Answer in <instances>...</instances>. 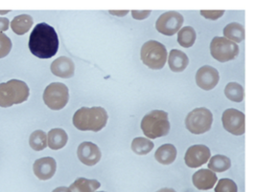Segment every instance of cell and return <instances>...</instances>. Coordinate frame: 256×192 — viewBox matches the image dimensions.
<instances>
[{"instance_id": "1", "label": "cell", "mask_w": 256, "mask_h": 192, "mask_svg": "<svg viewBox=\"0 0 256 192\" xmlns=\"http://www.w3.org/2000/svg\"><path fill=\"white\" fill-rule=\"evenodd\" d=\"M29 49L35 57L42 59L54 57L58 50V37L55 29L47 23L36 25L29 38Z\"/></svg>"}, {"instance_id": "2", "label": "cell", "mask_w": 256, "mask_h": 192, "mask_svg": "<svg viewBox=\"0 0 256 192\" xmlns=\"http://www.w3.org/2000/svg\"><path fill=\"white\" fill-rule=\"evenodd\" d=\"M108 115L100 106L82 107L73 116V125L81 131H101L108 123Z\"/></svg>"}, {"instance_id": "3", "label": "cell", "mask_w": 256, "mask_h": 192, "mask_svg": "<svg viewBox=\"0 0 256 192\" xmlns=\"http://www.w3.org/2000/svg\"><path fill=\"white\" fill-rule=\"evenodd\" d=\"M29 95V87L22 80L11 79L8 82L0 83V107L7 108L26 102Z\"/></svg>"}, {"instance_id": "4", "label": "cell", "mask_w": 256, "mask_h": 192, "mask_svg": "<svg viewBox=\"0 0 256 192\" xmlns=\"http://www.w3.org/2000/svg\"><path fill=\"white\" fill-rule=\"evenodd\" d=\"M140 127L149 140L168 135L170 131L168 114L162 110H154L146 114L141 121Z\"/></svg>"}, {"instance_id": "5", "label": "cell", "mask_w": 256, "mask_h": 192, "mask_svg": "<svg viewBox=\"0 0 256 192\" xmlns=\"http://www.w3.org/2000/svg\"><path fill=\"white\" fill-rule=\"evenodd\" d=\"M140 57L147 67L152 70H160L164 67L167 60L166 47L158 41L149 40L142 46Z\"/></svg>"}, {"instance_id": "6", "label": "cell", "mask_w": 256, "mask_h": 192, "mask_svg": "<svg viewBox=\"0 0 256 192\" xmlns=\"http://www.w3.org/2000/svg\"><path fill=\"white\" fill-rule=\"evenodd\" d=\"M213 123V115L206 107H198L187 115L186 128L195 135L204 134L210 131Z\"/></svg>"}, {"instance_id": "7", "label": "cell", "mask_w": 256, "mask_h": 192, "mask_svg": "<svg viewBox=\"0 0 256 192\" xmlns=\"http://www.w3.org/2000/svg\"><path fill=\"white\" fill-rule=\"evenodd\" d=\"M44 101L52 110H60L64 108L70 101V91L66 84L53 82L49 84L44 92Z\"/></svg>"}, {"instance_id": "8", "label": "cell", "mask_w": 256, "mask_h": 192, "mask_svg": "<svg viewBox=\"0 0 256 192\" xmlns=\"http://www.w3.org/2000/svg\"><path fill=\"white\" fill-rule=\"evenodd\" d=\"M211 56L220 62L233 60L239 55V47L226 37L215 36L210 44Z\"/></svg>"}, {"instance_id": "9", "label": "cell", "mask_w": 256, "mask_h": 192, "mask_svg": "<svg viewBox=\"0 0 256 192\" xmlns=\"http://www.w3.org/2000/svg\"><path fill=\"white\" fill-rule=\"evenodd\" d=\"M184 24V16L178 11H167L162 13L156 22L158 32L164 35H174L180 31Z\"/></svg>"}, {"instance_id": "10", "label": "cell", "mask_w": 256, "mask_h": 192, "mask_svg": "<svg viewBox=\"0 0 256 192\" xmlns=\"http://www.w3.org/2000/svg\"><path fill=\"white\" fill-rule=\"evenodd\" d=\"M224 128L233 135H243L246 131L244 115L237 109H226L222 116Z\"/></svg>"}, {"instance_id": "11", "label": "cell", "mask_w": 256, "mask_h": 192, "mask_svg": "<svg viewBox=\"0 0 256 192\" xmlns=\"http://www.w3.org/2000/svg\"><path fill=\"white\" fill-rule=\"evenodd\" d=\"M211 156L210 149L204 145H195L187 149L184 161L190 169L200 168L206 164Z\"/></svg>"}, {"instance_id": "12", "label": "cell", "mask_w": 256, "mask_h": 192, "mask_svg": "<svg viewBox=\"0 0 256 192\" xmlns=\"http://www.w3.org/2000/svg\"><path fill=\"white\" fill-rule=\"evenodd\" d=\"M220 75L215 68L204 65L200 68L196 74V82L202 90H212L219 82Z\"/></svg>"}, {"instance_id": "13", "label": "cell", "mask_w": 256, "mask_h": 192, "mask_svg": "<svg viewBox=\"0 0 256 192\" xmlns=\"http://www.w3.org/2000/svg\"><path fill=\"white\" fill-rule=\"evenodd\" d=\"M78 158L88 167H92L99 163L102 157L101 150L94 143L84 142L77 149Z\"/></svg>"}, {"instance_id": "14", "label": "cell", "mask_w": 256, "mask_h": 192, "mask_svg": "<svg viewBox=\"0 0 256 192\" xmlns=\"http://www.w3.org/2000/svg\"><path fill=\"white\" fill-rule=\"evenodd\" d=\"M57 170V163L52 157L38 159L34 163L33 170L36 176L42 180L46 181L51 179Z\"/></svg>"}, {"instance_id": "15", "label": "cell", "mask_w": 256, "mask_h": 192, "mask_svg": "<svg viewBox=\"0 0 256 192\" xmlns=\"http://www.w3.org/2000/svg\"><path fill=\"white\" fill-rule=\"evenodd\" d=\"M51 72L58 78L70 79L74 76L75 64L70 57H60L52 62Z\"/></svg>"}, {"instance_id": "16", "label": "cell", "mask_w": 256, "mask_h": 192, "mask_svg": "<svg viewBox=\"0 0 256 192\" xmlns=\"http://www.w3.org/2000/svg\"><path fill=\"white\" fill-rule=\"evenodd\" d=\"M217 175L210 170H200L194 173L192 182L198 191H210L217 183Z\"/></svg>"}, {"instance_id": "17", "label": "cell", "mask_w": 256, "mask_h": 192, "mask_svg": "<svg viewBox=\"0 0 256 192\" xmlns=\"http://www.w3.org/2000/svg\"><path fill=\"white\" fill-rule=\"evenodd\" d=\"M188 63H189V58L186 53L176 49H174L170 52L169 58H168V64L173 72L180 73L184 71L188 66Z\"/></svg>"}, {"instance_id": "18", "label": "cell", "mask_w": 256, "mask_h": 192, "mask_svg": "<svg viewBox=\"0 0 256 192\" xmlns=\"http://www.w3.org/2000/svg\"><path fill=\"white\" fill-rule=\"evenodd\" d=\"M68 141V136L64 129L54 128L47 135V146L52 150H58L66 147Z\"/></svg>"}, {"instance_id": "19", "label": "cell", "mask_w": 256, "mask_h": 192, "mask_svg": "<svg viewBox=\"0 0 256 192\" xmlns=\"http://www.w3.org/2000/svg\"><path fill=\"white\" fill-rule=\"evenodd\" d=\"M154 158L160 164L164 166L171 165L176 158V149L173 145H163L156 151Z\"/></svg>"}, {"instance_id": "20", "label": "cell", "mask_w": 256, "mask_h": 192, "mask_svg": "<svg viewBox=\"0 0 256 192\" xmlns=\"http://www.w3.org/2000/svg\"><path fill=\"white\" fill-rule=\"evenodd\" d=\"M33 17L29 14H20L16 16L11 22L12 32L18 35H22L29 32L33 26Z\"/></svg>"}, {"instance_id": "21", "label": "cell", "mask_w": 256, "mask_h": 192, "mask_svg": "<svg viewBox=\"0 0 256 192\" xmlns=\"http://www.w3.org/2000/svg\"><path fill=\"white\" fill-rule=\"evenodd\" d=\"M224 35L226 39H230L234 43H240L244 39V26L240 23H230L224 29Z\"/></svg>"}, {"instance_id": "22", "label": "cell", "mask_w": 256, "mask_h": 192, "mask_svg": "<svg viewBox=\"0 0 256 192\" xmlns=\"http://www.w3.org/2000/svg\"><path fill=\"white\" fill-rule=\"evenodd\" d=\"M100 187L101 184L97 180L78 178L68 189L70 192H95Z\"/></svg>"}, {"instance_id": "23", "label": "cell", "mask_w": 256, "mask_h": 192, "mask_svg": "<svg viewBox=\"0 0 256 192\" xmlns=\"http://www.w3.org/2000/svg\"><path fill=\"white\" fill-rule=\"evenodd\" d=\"M197 34L191 26L182 28L178 33V42L184 48H190L194 45Z\"/></svg>"}, {"instance_id": "24", "label": "cell", "mask_w": 256, "mask_h": 192, "mask_svg": "<svg viewBox=\"0 0 256 192\" xmlns=\"http://www.w3.org/2000/svg\"><path fill=\"white\" fill-rule=\"evenodd\" d=\"M154 147V143L148 138L138 137L132 142V150L138 155H147Z\"/></svg>"}, {"instance_id": "25", "label": "cell", "mask_w": 256, "mask_h": 192, "mask_svg": "<svg viewBox=\"0 0 256 192\" xmlns=\"http://www.w3.org/2000/svg\"><path fill=\"white\" fill-rule=\"evenodd\" d=\"M208 169L213 172H224L232 167V161L224 155H215L210 159Z\"/></svg>"}, {"instance_id": "26", "label": "cell", "mask_w": 256, "mask_h": 192, "mask_svg": "<svg viewBox=\"0 0 256 192\" xmlns=\"http://www.w3.org/2000/svg\"><path fill=\"white\" fill-rule=\"evenodd\" d=\"M224 94L232 102H241L244 100V88L237 82H230L224 88Z\"/></svg>"}, {"instance_id": "27", "label": "cell", "mask_w": 256, "mask_h": 192, "mask_svg": "<svg viewBox=\"0 0 256 192\" xmlns=\"http://www.w3.org/2000/svg\"><path fill=\"white\" fill-rule=\"evenodd\" d=\"M29 145L35 151L44 150L47 147L46 133L42 130H36L29 138Z\"/></svg>"}, {"instance_id": "28", "label": "cell", "mask_w": 256, "mask_h": 192, "mask_svg": "<svg viewBox=\"0 0 256 192\" xmlns=\"http://www.w3.org/2000/svg\"><path fill=\"white\" fill-rule=\"evenodd\" d=\"M215 192H238L237 185L230 179H221L218 182Z\"/></svg>"}, {"instance_id": "29", "label": "cell", "mask_w": 256, "mask_h": 192, "mask_svg": "<svg viewBox=\"0 0 256 192\" xmlns=\"http://www.w3.org/2000/svg\"><path fill=\"white\" fill-rule=\"evenodd\" d=\"M12 50L11 39L3 33H0V58L7 57Z\"/></svg>"}, {"instance_id": "30", "label": "cell", "mask_w": 256, "mask_h": 192, "mask_svg": "<svg viewBox=\"0 0 256 192\" xmlns=\"http://www.w3.org/2000/svg\"><path fill=\"white\" fill-rule=\"evenodd\" d=\"M224 13V10H204V11H200V14L204 16V17H206V18H208V19H210V20H217L218 18H220L222 16V14Z\"/></svg>"}, {"instance_id": "31", "label": "cell", "mask_w": 256, "mask_h": 192, "mask_svg": "<svg viewBox=\"0 0 256 192\" xmlns=\"http://www.w3.org/2000/svg\"><path fill=\"white\" fill-rule=\"evenodd\" d=\"M151 11H132V15L134 18L138 19V20H142L147 18L150 14H151Z\"/></svg>"}, {"instance_id": "32", "label": "cell", "mask_w": 256, "mask_h": 192, "mask_svg": "<svg viewBox=\"0 0 256 192\" xmlns=\"http://www.w3.org/2000/svg\"><path fill=\"white\" fill-rule=\"evenodd\" d=\"M10 21L8 18L0 17V33H3L9 29Z\"/></svg>"}, {"instance_id": "33", "label": "cell", "mask_w": 256, "mask_h": 192, "mask_svg": "<svg viewBox=\"0 0 256 192\" xmlns=\"http://www.w3.org/2000/svg\"><path fill=\"white\" fill-rule=\"evenodd\" d=\"M128 11H110V13L114 14V15H118V16H124L128 13Z\"/></svg>"}, {"instance_id": "34", "label": "cell", "mask_w": 256, "mask_h": 192, "mask_svg": "<svg viewBox=\"0 0 256 192\" xmlns=\"http://www.w3.org/2000/svg\"><path fill=\"white\" fill-rule=\"evenodd\" d=\"M52 192H70V189L68 188H66V187H60L57 188L56 190H54Z\"/></svg>"}, {"instance_id": "35", "label": "cell", "mask_w": 256, "mask_h": 192, "mask_svg": "<svg viewBox=\"0 0 256 192\" xmlns=\"http://www.w3.org/2000/svg\"><path fill=\"white\" fill-rule=\"evenodd\" d=\"M156 192H176L175 190L173 189H162L160 191H158Z\"/></svg>"}, {"instance_id": "36", "label": "cell", "mask_w": 256, "mask_h": 192, "mask_svg": "<svg viewBox=\"0 0 256 192\" xmlns=\"http://www.w3.org/2000/svg\"><path fill=\"white\" fill-rule=\"evenodd\" d=\"M8 11H0V13H1V14H4V13H7V12H8Z\"/></svg>"}, {"instance_id": "37", "label": "cell", "mask_w": 256, "mask_h": 192, "mask_svg": "<svg viewBox=\"0 0 256 192\" xmlns=\"http://www.w3.org/2000/svg\"></svg>"}]
</instances>
